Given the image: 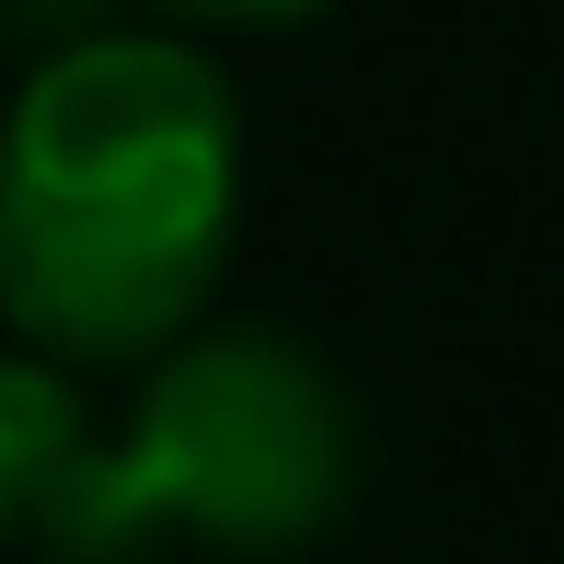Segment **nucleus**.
<instances>
[{
	"instance_id": "obj_1",
	"label": "nucleus",
	"mask_w": 564,
	"mask_h": 564,
	"mask_svg": "<svg viewBox=\"0 0 564 564\" xmlns=\"http://www.w3.org/2000/svg\"><path fill=\"white\" fill-rule=\"evenodd\" d=\"M242 242V105L185 35H69L0 105V323L58 369L173 357Z\"/></svg>"
},
{
	"instance_id": "obj_2",
	"label": "nucleus",
	"mask_w": 564,
	"mask_h": 564,
	"mask_svg": "<svg viewBox=\"0 0 564 564\" xmlns=\"http://www.w3.org/2000/svg\"><path fill=\"white\" fill-rule=\"evenodd\" d=\"M357 484V415L300 335H185L150 357L139 403L105 449H82L46 553L58 564H127L150 542L208 553H300Z\"/></svg>"
},
{
	"instance_id": "obj_3",
	"label": "nucleus",
	"mask_w": 564,
	"mask_h": 564,
	"mask_svg": "<svg viewBox=\"0 0 564 564\" xmlns=\"http://www.w3.org/2000/svg\"><path fill=\"white\" fill-rule=\"evenodd\" d=\"M82 449H93V415H82V392H69V369L35 357V346H12L0 357V542H46Z\"/></svg>"
},
{
	"instance_id": "obj_4",
	"label": "nucleus",
	"mask_w": 564,
	"mask_h": 564,
	"mask_svg": "<svg viewBox=\"0 0 564 564\" xmlns=\"http://www.w3.org/2000/svg\"><path fill=\"white\" fill-rule=\"evenodd\" d=\"M162 12H185V23H312L335 0H162Z\"/></svg>"
}]
</instances>
